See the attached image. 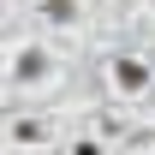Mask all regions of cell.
Here are the masks:
<instances>
[{
	"label": "cell",
	"instance_id": "cell-4",
	"mask_svg": "<svg viewBox=\"0 0 155 155\" xmlns=\"http://www.w3.org/2000/svg\"><path fill=\"white\" fill-rule=\"evenodd\" d=\"M12 137H18V143H42V125H36V119H18Z\"/></svg>",
	"mask_w": 155,
	"mask_h": 155
},
{
	"label": "cell",
	"instance_id": "cell-1",
	"mask_svg": "<svg viewBox=\"0 0 155 155\" xmlns=\"http://www.w3.org/2000/svg\"><path fill=\"white\" fill-rule=\"evenodd\" d=\"M114 84L119 90H149V66H143V60H114Z\"/></svg>",
	"mask_w": 155,
	"mask_h": 155
},
{
	"label": "cell",
	"instance_id": "cell-2",
	"mask_svg": "<svg viewBox=\"0 0 155 155\" xmlns=\"http://www.w3.org/2000/svg\"><path fill=\"white\" fill-rule=\"evenodd\" d=\"M12 78H18V84H36V78H48V54H42V48H24V54L12 60Z\"/></svg>",
	"mask_w": 155,
	"mask_h": 155
},
{
	"label": "cell",
	"instance_id": "cell-3",
	"mask_svg": "<svg viewBox=\"0 0 155 155\" xmlns=\"http://www.w3.org/2000/svg\"><path fill=\"white\" fill-rule=\"evenodd\" d=\"M78 12H84L78 0H42V18L48 24H78Z\"/></svg>",
	"mask_w": 155,
	"mask_h": 155
}]
</instances>
